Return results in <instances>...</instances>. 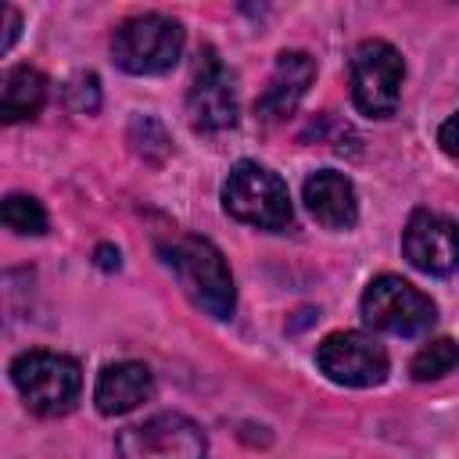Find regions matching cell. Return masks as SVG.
I'll return each mask as SVG.
<instances>
[{"instance_id":"3","label":"cell","mask_w":459,"mask_h":459,"mask_svg":"<svg viewBox=\"0 0 459 459\" xmlns=\"http://www.w3.org/2000/svg\"><path fill=\"white\" fill-rule=\"evenodd\" d=\"M11 384L25 398V405L39 416H65L79 391H82V369L75 359L61 351H22L11 362Z\"/></svg>"},{"instance_id":"7","label":"cell","mask_w":459,"mask_h":459,"mask_svg":"<svg viewBox=\"0 0 459 459\" xmlns=\"http://www.w3.org/2000/svg\"><path fill=\"white\" fill-rule=\"evenodd\" d=\"M118 459H204V430L183 412H158L115 437Z\"/></svg>"},{"instance_id":"1","label":"cell","mask_w":459,"mask_h":459,"mask_svg":"<svg viewBox=\"0 0 459 459\" xmlns=\"http://www.w3.org/2000/svg\"><path fill=\"white\" fill-rule=\"evenodd\" d=\"M161 258L165 265L176 273L179 287L186 290V298L208 312L212 319H230L237 308V287L233 276L226 269L222 251L194 233H176L169 244H161Z\"/></svg>"},{"instance_id":"9","label":"cell","mask_w":459,"mask_h":459,"mask_svg":"<svg viewBox=\"0 0 459 459\" xmlns=\"http://www.w3.org/2000/svg\"><path fill=\"white\" fill-rule=\"evenodd\" d=\"M186 118L197 133H222L237 126V86L215 50H204L194 68L186 90Z\"/></svg>"},{"instance_id":"6","label":"cell","mask_w":459,"mask_h":459,"mask_svg":"<svg viewBox=\"0 0 459 459\" xmlns=\"http://www.w3.org/2000/svg\"><path fill=\"white\" fill-rule=\"evenodd\" d=\"M434 316H437L434 301L402 276L384 273L362 290V319L373 330H384L394 337H416L430 330Z\"/></svg>"},{"instance_id":"4","label":"cell","mask_w":459,"mask_h":459,"mask_svg":"<svg viewBox=\"0 0 459 459\" xmlns=\"http://www.w3.org/2000/svg\"><path fill=\"white\" fill-rule=\"evenodd\" d=\"M183 54V25L165 14H136L115 29L111 57L129 75L169 72Z\"/></svg>"},{"instance_id":"19","label":"cell","mask_w":459,"mask_h":459,"mask_svg":"<svg viewBox=\"0 0 459 459\" xmlns=\"http://www.w3.org/2000/svg\"><path fill=\"white\" fill-rule=\"evenodd\" d=\"M4 18H7V32H4V50H11V43L18 39V25H22V22H18V11H14V7H7V11H4Z\"/></svg>"},{"instance_id":"15","label":"cell","mask_w":459,"mask_h":459,"mask_svg":"<svg viewBox=\"0 0 459 459\" xmlns=\"http://www.w3.org/2000/svg\"><path fill=\"white\" fill-rule=\"evenodd\" d=\"M455 366H459V344H455L452 337H434V341H427V344L412 355L409 373H412L416 380H437V377L452 373Z\"/></svg>"},{"instance_id":"17","label":"cell","mask_w":459,"mask_h":459,"mask_svg":"<svg viewBox=\"0 0 459 459\" xmlns=\"http://www.w3.org/2000/svg\"><path fill=\"white\" fill-rule=\"evenodd\" d=\"M68 104L79 111V115H93L100 108V82L93 72H82L68 82Z\"/></svg>"},{"instance_id":"13","label":"cell","mask_w":459,"mask_h":459,"mask_svg":"<svg viewBox=\"0 0 459 459\" xmlns=\"http://www.w3.org/2000/svg\"><path fill=\"white\" fill-rule=\"evenodd\" d=\"M154 394V377L143 362H111L100 369L93 402L104 416H126Z\"/></svg>"},{"instance_id":"5","label":"cell","mask_w":459,"mask_h":459,"mask_svg":"<svg viewBox=\"0 0 459 459\" xmlns=\"http://www.w3.org/2000/svg\"><path fill=\"white\" fill-rule=\"evenodd\" d=\"M405 61L387 39H366L351 54V100L369 118H387L398 108Z\"/></svg>"},{"instance_id":"11","label":"cell","mask_w":459,"mask_h":459,"mask_svg":"<svg viewBox=\"0 0 459 459\" xmlns=\"http://www.w3.org/2000/svg\"><path fill=\"white\" fill-rule=\"evenodd\" d=\"M312 79H316V61L305 50H283V54H276V68L269 75L265 93L255 100V111L265 122L287 118L301 104V97L308 93Z\"/></svg>"},{"instance_id":"16","label":"cell","mask_w":459,"mask_h":459,"mask_svg":"<svg viewBox=\"0 0 459 459\" xmlns=\"http://www.w3.org/2000/svg\"><path fill=\"white\" fill-rule=\"evenodd\" d=\"M0 215H4V226L14 230V233H22V237H39L47 230V212L29 194H7Z\"/></svg>"},{"instance_id":"14","label":"cell","mask_w":459,"mask_h":459,"mask_svg":"<svg viewBox=\"0 0 459 459\" xmlns=\"http://www.w3.org/2000/svg\"><path fill=\"white\" fill-rule=\"evenodd\" d=\"M47 100V79L43 72L29 68V65H18V68H7L4 79H0V115L4 122H22V118H32Z\"/></svg>"},{"instance_id":"8","label":"cell","mask_w":459,"mask_h":459,"mask_svg":"<svg viewBox=\"0 0 459 459\" xmlns=\"http://www.w3.org/2000/svg\"><path fill=\"white\" fill-rule=\"evenodd\" d=\"M316 366L323 369L326 380L341 387H373V384H384L391 359L377 337L359 330H337L319 341Z\"/></svg>"},{"instance_id":"2","label":"cell","mask_w":459,"mask_h":459,"mask_svg":"<svg viewBox=\"0 0 459 459\" xmlns=\"http://www.w3.org/2000/svg\"><path fill=\"white\" fill-rule=\"evenodd\" d=\"M222 204L233 219L280 233L294 226V208H290V194L287 183L269 172L258 161H237L222 183Z\"/></svg>"},{"instance_id":"18","label":"cell","mask_w":459,"mask_h":459,"mask_svg":"<svg viewBox=\"0 0 459 459\" xmlns=\"http://www.w3.org/2000/svg\"><path fill=\"white\" fill-rule=\"evenodd\" d=\"M437 143H441V151H445L452 161H459V111H455L452 118L441 122V129H437Z\"/></svg>"},{"instance_id":"12","label":"cell","mask_w":459,"mask_h":459,"mask_svg":"<svg viewBox=\"0 0 459 459\" xmlns=\"http://www.w3.org/2000/svg\"><path fill=\"white\" fill-rule=\"evenodd\" d=\"M305 204L312 219L326 230H351L359 219V197L344 172L319 169L305 179Z\"/></svg>"},{"instance_id":"10","label":"cell","mask_w":459,"mask_h":459,"mask_svg":"<svg viewBox=\"0 0 459 459\" xmlns=\"http://www.w3.org/2000/svg\"><path fill=\"white\" fill-rule=\"evenodd\" d=\"M402 251L412 269L427 276H448L459 265V222L441 212L420 208L405 222Z\"/></svg>"}]
</instances>
